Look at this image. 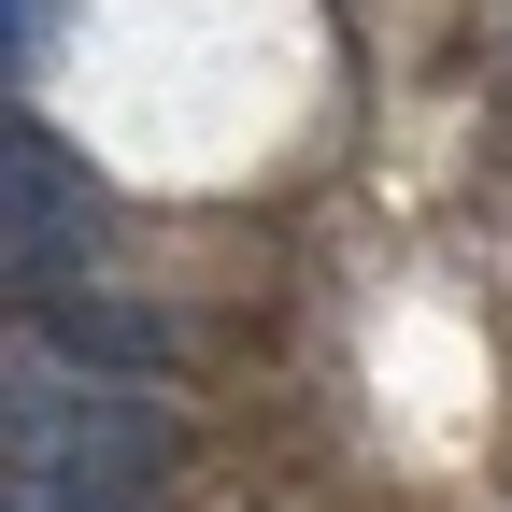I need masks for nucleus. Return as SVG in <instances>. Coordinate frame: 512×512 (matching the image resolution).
Wrapping results in <instances>:
<instances>
[{
	"instance_id": "obj_3",
	"label": "nucleus",
	"mask_w": 512,
	"mask_h": 512,
	"mask_svg": "<svg viewBox=\"0 0 512 512\" xmlns=\"http://www.w3.org/2000/svg\"><path fill=\"white\" fill-rule=\"evenodd\" d=\"M43 342L57 356H72V370H128V384H143L157 356H171V328H157V313H128V299H43Z\"/></svg>"
},
{
	"instance_id": "obj_1",
	"label": "nucleus",
	"mask_w": 512,
	"mask_h": 512,
	"mask_svg": "<svg viewBox=\"0 0 512 512\" xmlns=\"http://www.w3.org/2000/svg\"><path fill=\"white\" fill-rule=\"evenodd\" d=\"M171 470V413L114 370L72 356H15V399H0V512H143V484Z\"/></svg>"
},
{
	"instance_id": "obj_2",
	"label": "nucleus",
	"mask_w": 512,
	"mask_h": 512,
	"mask_svg": "<svg viewBox=\"0 0 512 512\" xmlns=\"http://www.w3.org/2000/svg\"><path fill=\"white\" fill-rule=\"evenodd\" d=\"M100 256V185L72 143H43L15 114V143H0V285L15 299H72V271Z\"/></svg>"
}]
</instances>
